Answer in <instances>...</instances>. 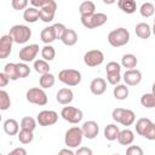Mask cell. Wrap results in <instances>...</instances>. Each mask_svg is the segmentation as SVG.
<instances>
[{
	"label": "cell",
	"instance_id": "cell-3",
	"mask_svg": "<svg viewBox=\"0 0 155 155\" xmlns=\"http://www.w3.org/2000/svg\"><path fill=\"white\" fill-rule=\"evenodd\" d=\"M111 117L115 122L121 124L122 126H131L136 120V114L131 109L115 108L111 111Z\"/></svg>",
	"mask_w": 155,
	"mask_h": 155
},
{
	"label": "cell",
	"instance_id": "cell-28",
	"mask_svg": "<svg viewBox=\"0 0 155 155\" xmlns=\"http://www.w3.org/2000/svg\"><path fill=\"white\" fill-rule=\"evenodd\" d=\"M113 94L115 97V99L117 101H125L128 94H130V91H128V87L127 85H124V84H119L114 87L113 90Z\"/></svg>",
	"mask_w": 155,
	"mask_h": 155
},
{
	"label": "cell",
	"instance_id": "cell-26",
	"mask_svg": "<svg viewBox=\"0 0 155 155\" xmlns=\"http://www.w3.org/2000/svg\"><path fill=\"white\" fill-rule=\"evenodd\" d=\"M137 63H138V59L134 54L132 53H126L122 56L121 58V67L126 68V70H130V69H136L137 67Z\"/></svg>",
	"mask_w": 155,
	"mask_h": 155
},
{
	"label": "cell",
	"instance_id": "cell-38",
	"mask_svg": "<svg viewBox=\"0 0 155 155\" xmlns=\"http://www.w3.org/2000/svg\"><path fill=\"white\" fill-rule=\"evenodd\" d=\"M10 107H11L10 96H8V93H7L5 90H1V91H0V110L5 111V110H7Z\"/></svg>",
	"mask_w": 155,
	"mask_h": 155
},
{
	"label": "cell",
	"instance_id": "cell-9",
	"mask_svg": "<svg viewBox=\"0 0 155 155\" xmlns=\"http://www.w3.org/2000/svg\"><path fill=\"white\" fill-rule=\"evenodd\" d=\"M121 64H119L117 62H109L105 67V73H107V81L110 84V85H119L120 80L122 79L121 78Z\"/></svg>",
	"mask_w": 155,
	"mask_h": 155
},
{
	"label": "cell",
	"instance_id": "cell-13",
	"mask_svg": "<svg viewBox=\"0 0 155 155\" xmlns=\"http://www.w3.org/2000/svg\"><path fill=\"white\" fill-rule=\"evenodd\" d=\"M56 10H57V2L54 0H50V2L40 10V19L44 23L52 22L56 15Z\"/></svg>",
	"mask_w": 155,
	"mask_h": 155
},
{
	"label": "cell",
	"instance_id": "cell-27",
	"mask_svg": "<svg viewBox=\"0 0 155 155\" xmlns=\"http://www.w3.org/2000/svg\"><path fill=\"white\" fill-rule=\"evenodd\" d=\"M61 41L63 42V45L65 46H74L78 42V34L74 29H67L63 38L61 39Z\"/></svg>",
	"mask_w": 155,
	"mask_h": 155
},
{
	"label": "cell",
	"instance_id": "cell-5",
	"mask_svg": "<svg viewBox=\"0 0 155 155\" xmlns=\"http://www.w3.org/2000/svg\"><path fill=\"white\" fill-rule=\"evenodd\" d=\"M108 21V16L103 12H97L90 16H82L81 17V24L87 29H94L98 27H102Z\"/></svg>",
	"mask_w": 155,
	"mask_h": 155
},
{
	"label": "cell",
	"instance_id": "cell-23",
	"mask_svg": "<svg viewBox=\"0 0 155 155\" xmlns=\"http://www.w3.org/2000/svg\"><path fill=\"white\" fill-rule=\"evenodd\" d=\"M23 19L28 23H35L38 19H40V10L33 6L25 8L23 12Z\"/></svg>",
	"mask_w": 155,
	"mask_h": 155
},
{
	"label": "cell",
	"instance_id": "cell-18",
	"mask_svg": "<svg viewBox=\"0 0 155 155\" xmlns=\"http://www.w3.org/2000/svg\"><path fill=\"white\" fill-rule=\"evenodd\" d=\"M90 91L94 96H101L107 91V81L103 78H94L90 84Z\"/></svg>",
	"mask_w": 155,
	"mask_h": 155
},
{
	"label": "cell",
	"instance_id": "cell-50",
	"mask_svg": "<svg viewBox=\"0 0 155 155\" xmlns=\"http://www.w3.org/2000/svg\"><path fill=\"white\" fill-rule=\"evenodd\" d=\"M151 93L155 96V82L153 84V86H151Z\"/></svg>",
	"mask_w": 155,
	"mask_h": 155
},
{
	"label": "cell",
	"instance_id": "cell-37",
	"mask_svg": "<svg viewBox=\"0 0 155 155\" xmlns=\"http://www.w3.org/2000/svg\"><path fill=\"white\" fill-rule=\"evenodd\" d=\"M17 137H18L19 143H22V144H29V143H31L33 139H34L33 132L27 131V130H21V131L18 132Z\"/></svg>",
	"mask_w": 155,
	"mask_h": 155
},
{
	"label": "cell",
	"instance_id": "cell-17",
	"mask_svg": "<svg viewBox=\"0 0 155 155\" xmlns=\"http://www.w3.org/2000/svg\"><path fill=\"white\" fill-rule=\"evenodd\" d=\"M56 99L62 105H69L74 99V93L69 87H63V88L58 90V92L56 94Z\"/></svg>",
	"mask_w": 155,
	"mask_h": 155
},
{
	"label": "cell",
	"instance_id": "cell-30",
	"mask_svg": "<svg viewBox=\"0 0 155 155\" xmlns=\"http://www.w3.org/2000/svg\"><path fill=\"white\" fill-rule=\"evenodd\" d=\"M4 73L8 76L10 80L12 81H16L19 79L18 76V68H17V63H6L4 65Z\"/></svg>",
	"mask_w": 155,
	"mask_h": 155
},
{
	"label": "cell",
	"instance_id": "cell-15",
	"mask_svg": "<svg viewBox=\"0 0 155 155\" xmlns=\"http://www.w3.org/2000/svg\"><path fill=\"white\" fill-rule=\"evenodd\" d=\"M122 79L125 81V85H127V86H137L142 81V73L138 69H130V70H126L124 73Z\"/></svg>",
	"mask_w": 155,
	"mask_h": 155
},
{
	"label": "cell",
	"instance_id": "cell-29",
	"mask_svg": "<svg viewBox=\"0 0 155 155\" xmlns=\"http://www.w3.org/2000/svg\"><path fill=\"white\" fill-rule=\"evenodd\" d=\"M79 12L82 16H90V15H93L96 13V5L93 1H90V0H86V1H82L79 6Z\"/></svg>",
	"mask_w": 155,
	"mask_h": 155
},
{
	"label": "cell",
	"instance_id": "cell-33",
	"mask_svg": "<svg viewBox=\"0 0 155 155\" xmlns=\"http://www.w3.org/2000/svg\"><path fill=\"white\" fill-rule=\"evenodd\" d=\"M36 124H38L36 119L31 116H24L21 120V130H27V131L33 132L36 128Z\"/></svg>",
	"mask_w": 155,
	"mask_h": 155
},
{
	"label": "cell",
	"instance_id": "cell-32",
	"mask_svg": "<svg viewBox=\"0 0 155 155\" xmlns=\"http://www.w3.org/2000/svg\"><path fill=\"white\" fill-rule=\"evenodd\" d=\"M33 68H34V70H35L38 74H41V75L50 73V69H51L48 62L44 61L42 58H41V59H36V61L34 62V64H33Z\"/></svg>",
	"mask_w": 155,
	"mask_h": 155
},
{
	"label": "cell",
	"instance_id": "cell-46",
	"mask_svg": "<svg viewBox=\"0 0 155 155\" xmlns=\"http://www.w3.org/2000/svg\"><path fill=\"white\" fill-rule=\"evenodd\" d=\"M75 155H93V151L88 147H80L75 151Z\"/></svg>",
	"mask_w": 155,
	"mask_h": 155
},
{
	"label": "cell",
	"instance_id": "cell-36",
	"mask_svg": "<svg viewBox=\"0 0 155 155\" xmlns=\"http://www.w3.org/2000/svg\"><path fill=\"white\" fill-rule=\"evenodd\" d=\"M140 104L142 107L148 108V109L155 108V96L153 93H144L140 97Z\"/></svg>",
	"mask_w": 155,
	"mask_h": 155
},
{
	"label": "cell",
	"instance_id": "cell-25",
	"mask_svg": "<svg viewBox=\"0 0 155 155\" xmlns=\"http://www.w3.org/2000/svg\"><path fill=\"white\" fill-rule=\"evenodd\" d=\"M119 133H120L119 126H116L115 124H109V125H107V126L104 127V137H105V139L109 140V142L116 140Z\"/></svg>",
	"mask_w": 155,
	"mask_h": 155
},
{
	"label": "cell",
	"instance_id": "cell-7",
	"mask_svg": "<svg viewBox=\"0 0 155 155\" xmlns=\"http://www.w3.org/2000/svg\"><path fill=\"white\" fill-rule=\"evenodd\" d=\"M25 98L29 103L35 105H46L47 104V94L41 87H31L27 91Z\"/></svg>",
	"mask_w": 155,
	"mask_h": 155
},
{
	"label": "cell",
	"instance_id": "cell-12",
	"mask_svg": "<svg viewBox=\"0 0 155 155\" xmlns=\"http://www.w3.org/2000/svg\"><path fill=\"white\" fill-rule=\"evenodd\" d=\"M36 121L42 127L52 126L58 121V114L54 110H42L38 114Z\"/></svg>",
	"mask_w": 155,
	"mask_h": 155
},
{
	"label": "cell",
	"instance_id": "cell-6",
	"mask_svg": "<svg viewBox=\"0 0 155 155\" xmlns=\"http://www.w3.org/2000/svg\"><path fill=\"white\" fill-rule=\"evenodd\" d=\"M82 138H84V133H82L81 127L73 126L65 132L64 143H65V145L68 148H78L81 144Z\"/></svg>",
	"mask_w": 155,
	"mask_h": 155
},
{
	"label": "cell",
	"instance_id": "cell-21",
	"mask_svg": "<svg viewBox=\"0 0 155 155\" xmlns=\"http://www.w3.org/2000/svg\"><path fill=\"white\" fill-rule=\"evenodd\" d=\"M134 140V132L130 128H125L122 131H120L119 136H117V142L121 145H131Z\"/></svg>",
	"mask_w": 155,
	"mask_h": 155
},
{
	"label": "cell",
	"instance_id": "cell-48",
	"mask_svg": "<svg viewBox=\"0 0 155 155\" xmlns=\"http://www.w3.org/2000/svg\"><path fill=\"white\" fill-rule=\"evenodd\" d=\"M8 82H10L8 76H7L4 71H1V73H0V87H5Z\"/></svg>",
	"mask_w": 155,
	"mask_h": 155
},
{
	"label": "cell",
	"instance_id": "cell-45",
	"mask_svg": "<svg viewBox=\"0 0 155 155\" xmlns=\"http://www.w3.org/2000/svg\"><path fill=\"white\" fill-rule=\"evenodd\" d=\"M48 2H50V0H30V5L35 8H39V10H41Z\"/></svg>",
	"mask_w": 155,
	"mask_h": 155
},
{
	"label": "cell",
	"instance_id": "cell-39",
	"mask_svg": "<svg viewBox=\"0 0 155 155\" xmlns=\"http://www.w3.org/2000/svg\"><path fill=\"white\" fill-rule=\"evenodd\" d=\"M150 122H151V120L148 119V117H140V119H138L137 122H136V132H137L139 136H142V133L144 132V130L147 128V126H148Z\"/></svg>",
	"mask_w": 155,
	"mask_h": 155
},
{
	"label": "cell",
	"instance_id": "cell-31",
	"mask_svg": "<svg viewBox=\"0 0 155 155\" xmlns=\"http://www.w3.org/2000/svg\"><path fill=\"white\" fill-rule=\"evenodd\" d=\"M54 82H56V78H54V75L51 74V73L44 74V75H41L40 79H39V85H40V87H41L42 90L53 87Z\"/></svg>",
	"mask_w": 155,
	"mask_h": 155
},
{
	"label": "cell",
	"instance_id": "cell-16",
	"mask_svg": "<svg viewBox=\"0 0 155 155\" xmlns=\"http://www.w3.org/2000/svg\"><path fill=\"white\" fill-rule=\"evenodd\" d=\"M12 45H13V40L8 34L1 36V39H0V59H5L10 56V53L12 51Z\"/></svg>",
	"mask_w": 155,
	"mask_h": 155
},
{
	"label": "cell",
	"instance_id": "cell-49",
	"mask_svg": "<svg viewBox=\"0 0 155 155\" xmlns=\"http://www.w3.org/2000/svg\"><path fill=\"white\" fill-rule=\"evenodd\" d=\"M58 155H75V153L71 150V149H68V148H63L58 151Z\"/></svg>",
	"mask_w": 155,
	"mask_h": 155
},
{
	"label": "cell",
	"instance_id": "cell-53",
	"mask_svg": "<svg viewBox=\"0 0 155 155\" xmlns=\"http://www.w3.org/2000/svg\"><path fill=\"white\" fill-rule=\"evenodd\" d=\"M1 155H2V154H1Z\"/></svg>",
	"mask_w": 155,
	"mask_h": 155
},
{
	"label": "cell",
	"instance_id": "cell-2",
	"mask_svg": "<svg viewBox=\"0 0 155 155\" xmlns=\"http://www.w3.org/2000/svg\"><path fill=\"white\" fill-rule=\"evenodd\" d=\"M108 42L113 46V47H121V46H125L126 44H128L130 41V31L124 28V27H120V28H116L114 30H111L109 34H108Z\"/></svg>",
	"mask_w": 155,
	"mask_h": 155
},
{
	"label": "cell",
	"instance_id": "cell-52",
	"mask_svg": "<svg viewBox=\"0 0 155 155\" xmlns=\"http://www.w3.org/2000/svg\"><path fill=\"white\" fill-rule=\"evenodd\" d=\"M113 155H120V154H113Z\"/></svg>",
	"mask_w": 155,
	"mask_h": 155
},
{
	"label": "cell",
	"instance_id": "cell-14",
	"mask_svg": "<svg viewBox=\"0 0 155 155\" xmlns=\"http://www.w3.org/2000/svg\"><path fill=\"white\" fill-rule=\"evenodd\" d=\"M81 130H82L84 137L87 138V139H94L99 133V126L93 120L85 121L82 124V126H81Z\"/></svg>",
	"mask_w": 155,
	"mask_h": 155
},
{
	"label": "cell",
	"instance_id": "cell-43",
	"mask_svg": "<svg viewBox=\"0 0 155 155\" xmlns=\"http://www.w3.org/2000/svg\"><path fill=\"white\" fill-rule=\"evenodd\" d=\"M126 155H144V151L139 145H128L126 149Z\"/></svg>",
	"mask_w": 155,
	"mask_h": 155
},
{
	"label": "cell",
	"instance_id": "cell-8",
	"mask_svg": "<svg viewBox=\"0 0 155 155\" xmlns=\"http://www.w3.org/2000/svg\"><path fill=\"white\" fill-rule=\"evenodd\" d=\"M61 116H62L63 120H65L69 124H79L84 117V113H82L81 109H79L76 107L67 105V107L62 108Z\"/></svg>",
	"mask_w": 155,
	"mask_h": 155
},
{
	"label": "cell",
	"instance_id": "cell-41",
	"mask_svg": "<svg viewBox=\"0 0 155 155\" xmlns=\"http://www.w3.org/2000/svg\"><path fill=\"white\" fill-rule=\"evenodd\" d=\"M17 68H18V76H19V79H24V78H27L30 74V68H29V65L27 63H23V62L17 63Z\"/></svg>",
	"mask_w": 155,
	"mask_h": 155
},
{
	"label": "cell",
	"instance_id": "cell-24",
	"mask_svg": "<svg viewBox=\"0 0 155 155\" xmlns=\"http://www.w3.org/2000/svg\"><path fill=\"white\" fill-rule=\"evenodd\" d=\"M117 6L122 12L128 13V15L134 13L137 10V2L134 0H119Z\"/></svg>",
	"mask_w": 155,
	"mask_h": 155
},
{
	"label": "cell",
	"instance_id": "cell-19",
	"mask_svg": "<svg viewBox=\"0 0 155 155\" xmlns=\"http://www.w3.org/2000/svg\"><path fill=\"white\" fill-rule=\"evenodd\" d=\"M40 39L45 45H51L54 40H57L56 36V30L53 25H48L46 28H44L40 33Z\"/></svg>",
	"mask_w": 155,
	"mask_h": 155
},
{
	"label": "cell",
	"instance_id": "cell-51",
	"mask_svg": "<svg viewBox=\"0 0 155 155\" xmlns=\"http://www.w3.org/2000/svg\"><path fill=\"white\" fill-rule=\"evenodd\" d=\"M151 33L155 35V18H154V24H153V28H151Z\"/></svg>",
	"mask_w": 155,
	"mask_h": 155
},
{
	"label": "cell",
	"instance_id": "cell-42",
	"mask_svg": "<svg viewBox=\"0 0 155 155\" xmlns=\"http://www.w3.org/2000/svg\"><path fill=\"white\" fill-rule=\"evenodd\" d=\"M53 27H54V30H56V36H57V39L61 40V39L63 38V35H64V33H65V30H67L68 28H67L63 23H54Z\"/></svg>",
	"mask_w": 155,
	"mask_h": 155
},
{
	"label": "cell",
	"instance_id": "cell-22",
	"mask_svg": "<svg viewBox=\"0 0 155 155\" xmlns=\"http://www.w3.org/2000/svg\"><path fill=\"white\" fill-rule=\"evenodd\" d=\"M2 128H4L5 133L8 136H16L19 132V125H18L17 120H15V119L5 120L2 124Z\"/></svg>",
	"mask_w": 155,
	"mask_h": 155
},
{
	"label": "cell",
	"instance_id": "cell-10",
	"mask_svg": "<svg viewBox=\"0 0 155 155\" xmlns=\"http://www.w3.org/2000/svg\"><path fill=\"white\" fill-rule=\"evenodd\" d=\"M39 45L38 44H29V45H25L24 47H22L19 50V59L23 62V63H28V62H35L36 59V56L39 53Z\"/></svg>",
	"mask_w": 155,
	"mask_h": 155
},
{
	"label": "cell",
	"instance_id": "cell-20",
	"mask_svg": "<svg viewBox=\"0 0 155 155\" xmlns=\"http://www.w3.org/2000/svg\"><path fill=\"white\" fill-rule=\"evenodd\" d=\"M134 31H136V35L139 38V39H143V40H147L150 38V35L153 34L151 33V27L145 23V22H140L136 25L134 28Z\"/></svg>",
	"mask_w": 155,
	"mask_h": 155
},
{
	"label": "cell",
	"instance_id": "cell-4",
	"mask_svg": "<svg viewBox=\"0 0 155 155\" xmlns=\"http://www.w3.org/2000/svg\"><path fill=\"white\" fill-rule=\"evenodd\" d=\"M81 73L76 69H63L58 73V80L67 86H78L81 82Z\"/></svg>",
	"mask_w": 155,
	"mask_h": 155
},
{
	"label": "cell",
	"instance_id": "cell-11",
	"mask_svg": "<svg viewBox=\"0 0 155 155\" xmlns=\"http://www.w3.org/2000/svg\"><path fill=\"white\" fill-rule=\"evenodd\" d=\"M104 62V53L101 50H90L84 54V63L90 67V68H94L101 65Z\"/></svg>",
	"mask_w": 155,
	"mask_h": 155
},
{
	"label": "cell",
	"instance_id": "cell-47",
	"mask_svg": "<svg viewBox=\"0 0 155 155\" xmlns=\"http://www.w3.org/2000/svg\"><path fill=\"white\" fill-rule=\"evenodd\" d=\"M7 155H27V150L23 147H18V148H15L13 150H11Z\"/></svg>",
	"mask_w": 155,
	"mask_h": 155
},
{
	"label": "cell",
	"instance_id": "cell-44",
	"mask_svg": "<svg viewBox=\"0 0 155 155\" xmlns=\"http://www.w3.org/2000/svg\"><path fill=\"white\" fill-rule=\"evenodd\" d=\"M28 1L27 0H12L11 1V6L15 8V10H25L28 8Z\"/></svg>",
	"mask_w": 155,
	"mask_h": 155
},
{
	"label": "cell",
	"instance_id": "cell-35",
	"mask_svg": "<svg viewBox=\"0 0 155 155\" xmlns=\"http://www.w3.org/2000/svg\"><path fill=\"white\" fill-rule=\"evenodd\" d=\"M41 57L46 62L53 61L54 57H56V50H54V47L52 45H45L41 48Z\"/></svg>",
	"mask_w": 155,
	"mask_h": 155
},
{
	"label": "cell",
	"instance_id": "cell-40",
	"mask_svg": "<svg viewBox=\"0 0 155 155\" xmlns=\"http://www.w3.org/2000/svg\"><path fill=\"white\" fill-rule=\"evenodd\" d=\"M142 137H144L148 140H155V124L153 121L147 126V128L142 133Z\"/></svg>",
	"mask_w": 155,
	"mask_h": 155
},
{
	"label": "cell",
	"instance_id": "cell-34",
	"mask_svg": "<svg viewBox=\"0 0 155 155\" xmlns=\"http://www.w3.org/2000/svg\"><path fill=\"white\" fill-rule=\"evenodd\" d=\"M154 12H155V6H154L153 2H149V1L148 2H143L140 5V7H139V13L144 18L151 17L154 15Z\"/></svg>",
	"mask_w": 155,
	"mask_h": 155
},
{
	"label": "cell",
	"instance_id": "cell-1",
	"mask_svg": "<svg viewBox=\"0 0 155 155\" xmlns=\"http://www.w3.org/2000/svg\"><path fill=\"white\" fill-rule=\"evenodd\" d=\"M8 35L16 44H25L31 38V29L25 24H15L10 28Z\"/></svg>",
	"mask_w": 155,
	"mask_h": 155
}]
</instances>
